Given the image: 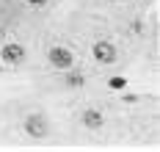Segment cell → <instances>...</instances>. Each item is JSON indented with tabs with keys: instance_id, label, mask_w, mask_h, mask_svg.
I'll list each match as a JSON object with an SVG mask.
<instances>
[{
	"instance_id": "cell-5",
	"label": "cell",
	"mask_w": 160,
	"mask_h": 152,
	"mask_svg": "<svg viewBox=\"0 0 160 152\" xmlns=\"http://www.w3.org/2000/svg\"><path fill=\"white\" fill-rule=\"evenodd\" d=\"M102 122H105V119H102V114H99L97 108H88V111L83 114V124H86V127H91V130H99V127H102Z\"/></svg>"
},
{
	"instance_id": "cell-7",
	"label": "cell",
	"mask_w": 160,
	"mask_h": 152,
	"mask_svg": "<svg viewBox=\"0 0 160 152\" xmlns=\"http://www.w3.org/2000/svg\"><path fill=\"white\" fill-rule=\"evenodd\" d=\"M108 86H111V89H116V91H122V89H124V86H127V80H124V78H119V75H116V78H111V80H108Z\"/></svg>"
},
{
	"instance_id": "cell-8",
	"label": "cell",
	"mask_w": 160,
	"mask_h": 152,
	"mask_svg": "<svg viewBox=\"0 0 160 152\" xmlns=\"http://www.w3.org/2000/svg\"><path fill=\"white\" fill-rule=\"evenodd\" d=\"M28 3H31V6H44L47 0H28Z\"/></svg>"
},
{
	"instance_id": "cell-3",
	"label": "cell",
	"mask_w": 160,
	"mask_h": 152,
	"mask_svg": "<svg viewBox=\"0 0 160 152\" xmlns=\"http://www.w3.org/2000/svg\"><path fill=\"white\" fill-rule=\"evenodd\" d=\"M94 61L97 64H113L116 61V47L111 42H97L94 44Z\"/></svg>"
},
{
	"instance_id": "cell-4",
	"label": "cell",
	"mask_w": 160,
	"mask_h": 152,
	"mask_svg": "<svg viewBox=\"0 0 160 152\" xmlns=\"http://www.w3.org/2000/svg\"><path fill=\"white\" fill-rule=\"evenodd\" d=\"M0 58L8 61V64H22V61H25V47L11 42V44H6V47L0 50Z\"/></svg>"
},
{
	"instance_id": "cell-2",
	"label": "cell",
	"mask_w": 160,
	"mask_h": 152,
	"mask_svg": "<svg viewBox=\"0 0 160 152\" xmlns=\"http://www.w3.org/2000/svg\"><path fill=\"white\" fill-rule=\"evenodd\" d=\"M47 61L52 64L55 69H72V64H75V55H72V50H66V47H52V50L47 53Z\"/></svg>"
},
{
	"instance_id": "cell-6",
	"label": "cell",
	"mask_w": 160,
	"mask_h": 152,
	"mask_svg": "<svg viewBox=\"0 0 160 152\" xmlns=\"http://www.w3.org/2000/svg\"><path fill=\"white\" fill-rule=\"evenodd\" d=\"M66 72H69V69H66ZM66 83L72 86V89H80V86L86 83V78H83L80 72H69V75H66Z\"/></svg>"
},
{
	"instance_id": "cell-1",
	"label": "cell",
	"mask_w": 160,
	"mask_h": 152,
	"mask_svg": "<svg viewBox=\"0 0 160 152\" xmlns=\"http://www.w3.org/2000/svg\"><path fill=\"white\" fill-rule=\"evenodd\" d=\"M25 133L33 135V138H47V133H50L47 116H42V114H31V116H25Z\"/></svg>"
}]
</instances>
